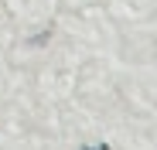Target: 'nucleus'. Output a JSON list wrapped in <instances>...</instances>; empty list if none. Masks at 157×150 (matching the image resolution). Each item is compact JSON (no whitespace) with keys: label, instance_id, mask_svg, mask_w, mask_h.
Here are the masks:
<instances>
[{"label":"nucleus","instance_id":"f257e3e1","mask_svg":"<svg viewBox=\"0 0 157 150\" xmlns=\"http://www.w3.org/2000/svg\"><path fill=\"white\" fill-rule=\"evenodd\" d=\"M82 150H109L106 143H92V147H82Z\"/></svg>","mask_w":157,"mask_h":150}]
</instances>
